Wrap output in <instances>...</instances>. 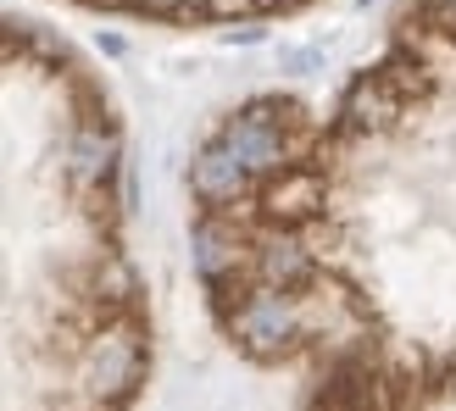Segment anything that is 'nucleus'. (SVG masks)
<instances>
[{
  "mask_svg": "<svg viewBox=\"0 0 456 411\" xmlns=\"http://www.w3.org/2000/svg\"><path fill=\"white\" fill-rule=\"evenodd\" d=\"M184 239L217 339L295 411H456V0H401L323 101L223 106Z\"/></svg>",
  "mask_w": 456,
  "mask_h": 411,
  "instance_id": "obj_1",
  "label": "nucleus"
},
{
  "mask_svg": "<svg viewBox=\"0 0 456 411\" xmlns=\"http://www.w3.org/2000/svg\"><path fill=\"white\" fill-rule=\"evenodd\" d=\"M151 367L123 111L78 44L0 12V411H134Z\"/></svg>",
  "mask_w": 456,
  "mask_h": 411,
  "instance_id": "obj_2",
  "label": "nucleus"
},
{
  "mask_svg": "<svg viewBox=\"0 0 456 411\" xmlns=\"http://www.w3.org/2000/svg\"><path fill=\"white\" fill-rule=\"evenodd\" d=\"M67 6L156 22V28H240V22H279L317 6V0H67Z\"/></svg>",
  "mask_w": 456,
  "mask_h": 411,
  "instance_id": "obj_3",
  "label": "nucleus"
}]
</instances>
